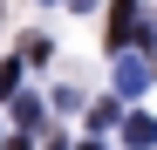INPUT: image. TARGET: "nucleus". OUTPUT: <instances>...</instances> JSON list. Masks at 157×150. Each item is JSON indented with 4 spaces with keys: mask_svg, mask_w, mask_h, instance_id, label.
Segmentation results:
<instances>
[{
    "mask_svg": "<svg viewBox=\"0 0 157 150\" xmlns=\"http://www.w3.org/2000/svg\"><path fill=\"white\" fill-rule=\"evenodd\" d=\"M137 0H109V28H102V41H109V55H123L130 41H137Z\"/></svg>",
    "mask_w": 157,
    "mask_h": 150,
    "instance_id": "nucleus-1",
    "label": "nucleus"
},
{
    "mask_svg": "<svg viewBox=\"0 0 157 150\" xmlns=\"http://www.w3.org/2000/svg\"><path fill=\"white\" fill-rule=\"evenodd\" d=\"M144 82H150V62L144 55H116V96H137Z\"/></svg>",
    "mask_w": 157,
    "mask_h": 150,
    "instance_id": "nucleus-2",
    "label": "nucleus"
},
{
    "mask_svg": "<svg viewBox=\"0 0 157 150\" xmlns=\"http://www.w3.org/2000/svg\"><path fill=\"white\" fill-rule=\"evenodd\" d=\"M123 143H130V150H157V116H144V109L123 116Z\"/></svg>",
    "mask_w": 157,
    "mask_h": 150,
    "instance_id": "nucleus-3",
    "label": "nucleus"
},
{
    "mask_svg": "<svg viewBox=\"0 0 157 150\" xmlns=\"http://www.w3.org/2000/svg\"><path fill=\"white\" fill-rule=\"evenodd\" d=\"M14 123H21V130L48 123V103H41V96H14Z\"/></svg>",
    "mask_w": 157,
    "mask_h": 150,
    "instance_id": "nucleus-4",
    "label": "nucleus"
},
{
    "mask_svg": "<svg viewBox=\"0 0 157 150\" xmlns=\"http://www.w3.org/2000/svg\"><path fill=\"white\" fill-rule=\"evenodd\" d=\"M48 55H55V48H48V34H28V41H21V62H48Z\"/></svg>",
    "mask_w": 157,
    "mask_h": 150,
    "instance_id": "nucleus-5",
    "label": "nucleus"
},
{
    "mask_svg": "<svg viewBox=\"0 0 157 150\" xmlns=\"http://www.w3.org/2000/svg\"><path fill=\"white\" fill-rule=\"evenodd\" d=\"M0 96H7V103L21 96V62H0Z\"/></svg>",
    "mask_w": 157,
    "mask_h": 150,
    "instance_id": "nucleus-6",
    "label": "nucleus"
},
{
    "mask_svg": "<svg viewBox=\"0 0 157 150\" xmlns=\"http://www.w3.org/2000/svg\"><path fill=\"white\" fill-rule=\"evenodd\" d=\"M102 123H116V96H102V103H89V130H102Z\"/></svg>",
    "mask_w": 157,
    "mask_h": 150,
    "instance_id": "nucleus-7",
    "label": "nucleus"
},
{
    "mask_svg": "<svg viewBox=\"0 0 157 150\" xmlns=\"http://www.w3.org/2000/svg\"><path fill=\"white\" fill-rule=\"evenodd\" d=\"M0 150H34V143H28V137H7V143H0Z\"/></svg>",
    "mask_w": 157,
    "mask_h": 150,
    "instance_id": "nucleus-8",
    "label": "nucleus"
},
{
    "mask_svg": "<svg viewBox=\"0 0 157 150\" xmlns=\"http://www.w3.org/2000/svg\"><path fill=\"white\" fill-rule=\"evenodd\" d=\"M68 7H96V0H68Z\"/></svg>",
    "mask_w": 157,
    "mask_h": 150,
    "instance_id": "nucleus-9",
    "label": "nucleus"
},
{
    "mask_svg": "<svg viewBox=\"0 0 157 150\" xmlns=\"http://www.w3.org/2000/svg\"><path fill=\"white\" fill-rule=\"evenodd\" d=\"M82 150H96V143H82Z\"/></svg>",
    "mask_w": 157,
    "mask_h": 150,
    "instance_id": "nucleus-10",
    "label": "nucleus"
}]
</instances>
